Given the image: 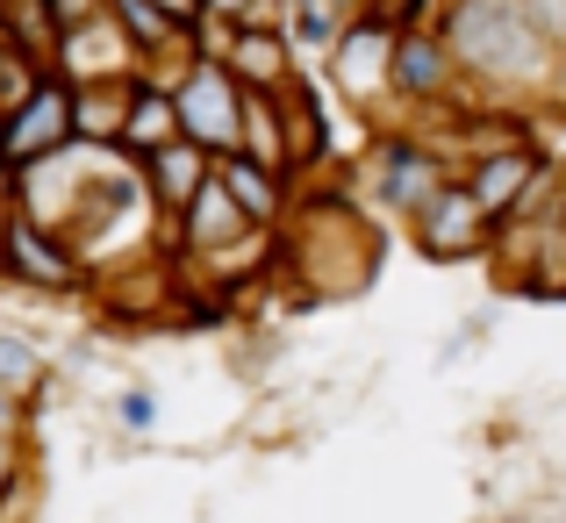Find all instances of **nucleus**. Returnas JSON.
<instances>
[{"label":"nucleus","mask_w":566,"mask_h":523,"mask_svg":"<svg viewBox=\"0 0 566 523\" xmlns=\"http://www.w3.org/2000/svg\"><path fill=\"white\" fill-rule=\"evenodd\" d=\"M193 137H230V94L216 80H193Z\"/></svg>","instance_id":"f257e3e1"},{"label":"nucleus","mask_w":566,"mask_h":523,"mask_svg":"<svg viewBox=\"0 0 566 523\" xmlns=\"http://www.w3.org/2000/svg\"><path fill=\"white\" fill-rule=\"evenodd\" d=\"M0 380H29V352L0 337Z\"/></svg>","instance_id":"f03ea898"},{"label":"nucleus","mask_w":566,"mask_h":523,"mask_svg":"<svg viewBox=\"0 0 566 523\" xmlns=\"http://www.w3.org/2000/svg\"><path fill=\"white\" fill-rule=\"evenodd\" d=\"M166 129H172V115H166V108H144V115H137V137H144V144H158Z\"/></svg>","instance_id":"7ed1b4c3"},{"label":"nucleus","mask_w":566,"mask_h":523,"mask_svg":"<svg viewBox=\"0 0 566 523\" xmlns=\"http://www.w3.org/2000/svg\"><path fill=\"white\" fill-rule=\"evenodd\" d=\"M502 193H516V166H495V172H488L481 201H502Z\"/></svg>","instance_id":"20e7f679"},{"label":"nucleus","mask_w":566,"mask_h":523,"mask_svg":"<svg viewBox=\"0 0 566 523\" xmlns=\"http://www.w3.org/2000/svg\"><path fill=\"white\" fill-rule=\"evenodd\" d=\"M237 193H244L251 208H265V187H259V172H237Z\"/></svg>","instance_id":"39448f33"}]
</instances>
